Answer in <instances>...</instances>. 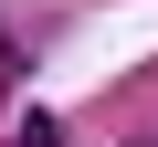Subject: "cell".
I'll list each match as a JSON object with an SVG mask.
<instances>
[{"mask_svg":"<svg viewBox=\"0 0 158 147\" xmlns=\"http://www.w3.org/2000/svg\"><path fill=\"white\" fill-rule=\"evenodd\" d=\"M21 147H63V126H53V116H32V126H21Z\"/></svg>","mask_w":158,"mask_h":147,"instance_id":"cell-1","label":"cell"}]
</instances>
